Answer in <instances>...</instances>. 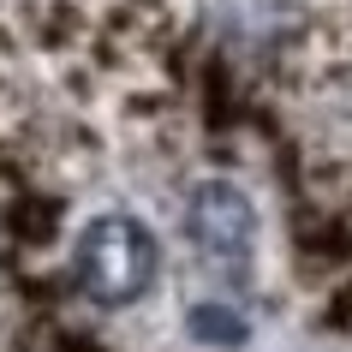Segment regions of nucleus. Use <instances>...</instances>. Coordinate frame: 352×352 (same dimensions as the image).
Listing matches in <instances>:
<instances>
[{"label":"nucleus","mask_w":352,"mask_h":352,"mask_svg":"<svg viewBox=\"0 0 352 352\" xmlns=\"http://www.w3.org/2000/svg\"><path fill=\"white\" fill-rule=\"evenodd\" d=\"M186 239L209 269L245 275L251 251H257V209L233 179H204L186 204Z\"/></svg>","instance_id":"nucleus-2"},{"label":"nucleus","mask_w":352,"mask_h":352,"mask_svg":"<svg viewBox=\"0 0 352 352\" xmlns=\"http://www.w3.org/2000/svg\"><path fill=\"white\" fill-rule=\"evenodd\" d=\"M186 334L197 346H215V352H239L251 340V316L239 305H227V298H204V305H191L186 311Z\"/></svg>","instance_id":"nucleus-3"},{"label":"nucleus","mask_w":352,"mask_h":352,"mask_svg":"<svg viewBox=\"0 0 352 352\" xmlns=\"http://www.w3.org/2000/svg\"><path fill=\"white\" fill-rule=\"evenodd\" d=\"M155 269H162V251H155V233H149L138 215L113 209V215H96L84 233H78V287L90 305L102 311H126L155 287Z\"/></svg>","instance_id":"nucleus-1"}]
</instances>
